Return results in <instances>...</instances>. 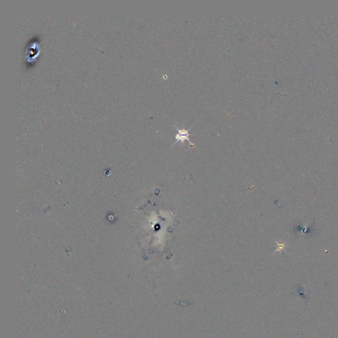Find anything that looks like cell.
Returning a JSON list of instances; mask_svg holds the SVG:
<instances>
[{
	"label": "cell",
	"mask_w": 338,
	"mask_h": 338,
	"mask_svg": "<svg viewBox=\"0 0 338 338\" xmlns=\"http://www.w3.org/2000/svg\"><path fill=\"white\" fill-rule=\"evenodd\" d=\"M277 245H278V248H277V250H282L283 248V247L285 246L284 244H279L278 243H277Z\"/></svg>",
	"instance_id": "obj_2"
},
{
	"label": "cell",
	"mask_w": 338,
	"mask_h": 338,
	"mask_svg": "<svg viewBox=\"0 0 338 338\" xmlns=\"http://www.w3.org/2000/svg\"><path fill=\"white\" fill-rule=\"evenodd\" d=\"M175 128L177 129L178 133L177 134V135H176V137H175L176 141H175L174 145H175V144L177 143V142H179V141H180V142L182 143H184V141L186 140V141H188L189 143L192 146H194V144L191 142V141L190 140V138H189L190 135V134H189V130L190 129H191V128L188 129H180L178 128L177 127L175 126Z\"/></svg>",
	"instance_id": "obj_1"
}]
</instances>
